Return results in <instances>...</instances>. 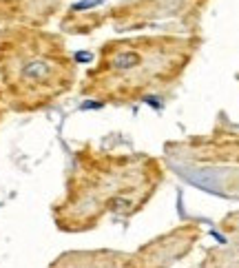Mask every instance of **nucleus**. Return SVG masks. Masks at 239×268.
<instances>
[{"label": "nucleus", "instance_id": "1", "mask_svg": "<svg viewBox=\"0 0 239 268\" xmlns=\"http://www.w3.org/2000/svg\"><path fill=\"white\" fill-rule=\"evenodd\" d=\"M7 78L14 91L44 96L60 93L71 78V69L62 55H55L44 38H27L9 55Z\"/></svg>", "mask_w": 239, "mask_h": 268}, {"label": "nucleus", "instance_id": "2", "mask_svg": "<svg viewBox=\"0 0 239 268\" xmlns=\"http://www.w3.org/2000/svg\"><path fill=\"white\" fill-rule=\"evenodd\" d=\"M177 42L175 40H140L115 44V51L107 58V74L120 76L129 82V89H140L153 82V76H162L169 69H177Z\"/></svg>", "mask_w": 239, "mask_h": 268}]
</instances>
